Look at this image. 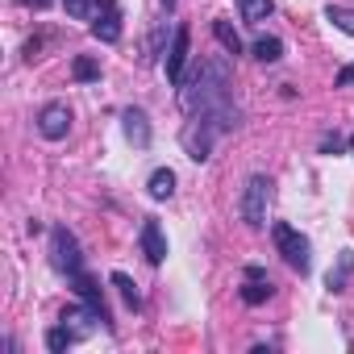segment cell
Listing matches in <instances>:
<instances>
[{
    "instance_id": "ac0fdd59",
    "label": "cell",
    "mask_w": 354,
    "mask_h": 354,
    "mask_svg": "<svg viewBox=\"0 0 354 354\" xmlns=\"http://www.w3.org/2000/svg\"><path fill=\"white\" fill-rule=\"evenodd\" d=\"M113 288H117V292L125 296V304H129V308H142V296H138V283H133V279H129L125 271H113Z\"/></svg>"
},
{
    "instance_id": "7402d4cb",
    "label": "cell",
    "mask_w": 354,
    "mask_h": 354,
    "mask_svg": "<svg viewBox=\"0 0 354 354\" xmlns=\"http://www.w3.org/2000/svg\"><path fill=\"white\" fill-rule=\"evenodd\" d=\"M63 9H67V17H75V21H84V17L92 13V0H63Z\"/></svg>"
},
{
    "instance_id": "603a6c76",
    "label": "cell",
    "mask_w": 354,
    "mask_h": 354,
    "mask_svg": "<svg viewBox=\"0 0 354 354\" xmlns=\"http://www.w3.org/2000/svg\"><path fill=\"white\" fill-rule=\"evenodd\" d=\"M162 9H175V0H162Z\"/></svg>"
},
{
    "instance_id": "52a82bcc",
    "label": "cell",
    "mask_w": 354,
    "mask_h": 354,
    "mask_svg": "<svg viewBox=\"0 0 354 354\" xmlns=\"http://www.w3.org/2000/svg\"><path fill=\"white\" fill-rule=\"evenodd\" d=\"M67 129H71V109L67 104H46L42 113H38V133L42 138H50V142H59V138H67Z\"/></svg>"
},
{
    "instance_id": "30bf717a",
    "label": "cell",
    "mask_w": 354,
    "mask_h": 354,
    "mask_svg": "<svg viewBox=\"0 0 354 354\" xmlns=\"http://www.w3.org/2000/svg\"><path fill=\"white\" fill-rule=\"evenodd\" d=\"M121 129H125V138H129L138 150L150 146V121H146L142 109H125V113H121Z\"/></svg>"
},
{
    "instance_id": "5b68a950",
    "label": "cell",
    "mask_w": 354,
    "mask_h": 354,
    "mask_svg": "<svg viewBox=\"0 0 354 354\" xmlns=\"http://www.w3.org/2000/svg\"><path fill=\"white\" fill-rule=\"evenodd\" d=\"M50 267H55L59 275H67V279L84 271L80 242H75V234H71L67 225H55V230H50Z\"/></svg>"
},
{
    "instance_id": "7a4b0ae2",
    "label": "cell",
    "mask_w": 354,
    "mask_h": 354,
    "mask_svg": "<svg viewBox=\"0 0 354 354\" xmlns=\"http://www.w3.org/2000/svg\"><path fill=\"white\" fill-rule=\"evenodd\" d=\"M238 117H242V113H238L230 100L217 104V109H201V113H192V121H188L184 133H180L188 158H192V162H205V158L213 154L217 138H225L230 129H238Z\"/></svg>"
},
{
    "instance_id": "d4e9b609",
    "label": "cell",
    "mask_w": 354,
    "mask_h": 354,
    "mask_svg": "<svg viewBox=\"0 0 354 354\" xmlns=\"http://www.w3.org/2000/svg\"><path fill=\"white\" fill-rule=\"evenodd\" d=\"M350 150H354V138H350Z\"/></svg>"
},
{
    "instance_id": "8992f818",
    "label": "cell",
    "mask_w": 354,
    "mask_h": 354,
    "mask_svg": "<svg viewBox=\"0 0 354 354\" xmlns=\"http://www.w3.org/2000/svg\"><path fill=\"white\" fill-rule=\"evenodd\" d=\"M188 26L180 21L171 30V46H167V55H162V71H167V80L171 84H184V63H188Z\"/></svg>"
},
{
    "instance_id": "ba28073f",
    "label": "cell",
    "mask_w": 354,
    "mask_h": 354,
    "mask_svg": "<svg viewBox=\"0 0 354 354\" xmlns=\"http://www.w3.org/2000/svg\"><path fill=\"white\" fill-rule=\"evenodd\" d=\"M92 34H96L100 42H117V38H121V9H117V0H96Z\"/></svg>"
},
{
    "instance_id": "9a60e30c",
    "label": "cell",
    "mask_w": 354,
    "mask_h": 354,
    "mask_svg": "<svg viewBox=\"0 0 354 354\" xmlns=\"http://www.w3.org/2000/svg\"><path fill=\"white\" fill-rule=\"evenodd\" d=\"M250 50H254L259 63H279V59H283V42H279V38H259Z\"/></svg>"
},
{
    "instance_id": "6da1fadb",
    "label": "cell",
    "mask_w": 354,
    "mask_h": 354,
    "mask_svg": "<svg viewBox=\"0 0 354 354\" xmlns=\"http://www.w3.org/2000/svg\"><path fill=\"white\" fill-rule=\"evenodd\" d=\"M234 88V67L230 59H205L184 84H180V104L184 113H201V109H217L230 100Z\"/></svg>"
},
{
    "instance_id": "2e32d148",
    "label": "cell",
    "mask_w": 354,
    "mask_h": 354,
    "mask_svg": "<svg viewBox=\"0 0 354 354\" xmlns=\"http://www.w3.org/2000/svg\"><path fill=\"white\" fill-rule=\"evenodd\" d=\"M75 337H80V333H75L71 325H55V329H46V346H50L55 354H63L67 346H75Z\"/></svg>"
},
{
    "instance_id": "4fadbf2b",
    "label": "cell",
    "mask_w": 354,
    "mask_h": 354,
    "mask_svg": "<svg viewBox=\"0 0 354 354\" xmlns=\"http://www.w3.org/2000/svg\"><path fill=\"white\" fill-rule=\"evenodd\" d=\"M146 192H150L154 201H171V192H175V171H171V167H158V171L150 175Z\"/></svg>"
},
{
    "instance_id": "7c38bea8",
    "label": "cell",
    "mask_w": 354,
    "mask_h": 354,
    "mask_svg": "<svg viewBox=\"0 0 354 354\" xmlns=\"http://www.w3.org/2000/svg\"><path fill=\"white\" fill-rule=\"evenodd\" d=\"M71 292L84 300V304H92L104 321H109V308H104V296H100V288H96V279L88 275V271H80V275H71Z\"/></svg>"
},
{
    "instance_id": "d6986e66",
    "label": "cell",
    "mask_w": 354,
    "mask_h": 354,
    "mask_svg": "<svg viewBox=\"0 0 354 354\" xmlns=\"http://www.w3.org/2000/svg\"><path fill=\"white\" fill-rule=\"evenodd\" d=\"M325 21H333L342 34L354 38V9H346V5H329V9H325Z\"/></svg>"
},
{
    "instance_id": "277c9868",
    "label": "cell",
    "mask_w": 354,
    "mask_h": 354,
    "mask_svg": "<svg viewBox=\"0 0 354 354\" xmlns=\"http://www.w3.org/2000/svg\"><path fill=\"white\" fill-rule=\"evenodd\" d=\"M267 205H271V180L267 175H250L246 188H242V201H238V213L250 230H263L267 225Z\"/></svg>"
},
{
    "instance_id": "5bb4252c",
    "label": "cell",
    "mask_w": 354,
    "mask_h": 354,
    "mask_svg": "<svg viewBox=\"0 0 354 354\" xmlns=\"http://www.w3.org/2000/svg\"><path fill=\"white\" fill-rule=\"evenodd\" d=\"M213 34H217V42L225 46V55H242V38H238V30H234L225 17H217V21H213Z\"/></svg>"
},
{
    "instance_id": "8fae6325",
    "label": "cell",
    "mask_w": 354,
    "mask_h": 354,
    "mask_svg": "<svg viewBox=\"0 0 354 354\" xmlns=\"http://www.w3.org/2000/svg\"><path fill=\"white\" fill-rule=\"evenodd\" d=\"M271 279H267V271L263 267H246V283H242V300L246 304H263V300H271Z\"/></svg>"
},
{
    "instance_id": "cb8c5ba5",
    "label": "cell",
    "mask_w": 354,
    "mask_h": 354,
    "mask_svg": "<svg viewBox=\"0 0 354 354\" xmlns=\"http://www.w3.org/2000/svg\"><path fill=\"white\" fill-rule=\"evenodd\" d=\"M26 5H46V0H26Z\"/></svg>"
},
{
    "instance_id": "3957f363",
    "label": "cell",
    "mask_w": 354,
    "mask_h": 354,
    "mask_svg": "<svg viewBox=\"0 0 354 354\" xmlns=\"http://www.w3.org/2000/svg\"><path fill=\"white\" fill-rule=\"evenodd\" d=\"M271 238H275V250L283 254V263H288L292 271L308 275V267H313V246H308V238H304L300 230H292L288 221H275V225H271Z\"/></svg>"
},
{
    "instance_id": "44dd1931",
    "label": "cell",
    "mask_w": 354,
    "mask_h": 354,
    "mask_svg": "<svg viewBox=\"0 0 354 354\" xmlns=\"http://www.w3.org/2000/svg\"><path fill=\"white\" fill-rule=\"evenodd\" d=\"M350 271H354V250H342V263H337V271H329V288H333V292H342Z\"/></svg>"
},
{
    "instance_id": "e0dca14e",
    "label": "cell",
    "mask_w": 354,
    "mask_h": 354,
    "mask_svg": "<svg viewBox=\"0 0 354 354\" xmlns=\"http://www.w3.org/2000/svg\"><path fill=\"white\" fill-rule=\"evenodd\" d=\"M238 5H242V17L250 21V26H259V21H267L271 17V0H238Z\"/></svg>"
},
{
    "instance_id": "9c48e42d",
    "label": "cell",
    "mask_w": 354,
    "mask_h": 354,
    "mask_svg": "<svg viewBox=\"0 0 354 354\" xmlns=\"http://www.w3.org/2000/svg\"><path fill=\"white\" fill-rule=\"evenodd\" d=\"M138 242H142V254H146L154 267L167 259V238H162V225H158L154 217H146V221H142V234H138Z\"/></svg>"
},
{
    "instance_id": "ffe728a7",
    "label": "cell",
    "mask_w": 354,
    "mask_h": 354,
    "mask_svg": "<svg viewBox=\"0 0 354 354\" xmlns=\"http://www.w3.org/2000/svg\"><path fill=\"white\" fill-rule=\"evenodd\" d=\"M71 71H75V80H80V84L100 80V63H96V59H88V55H80V59L71 63Z\"/></svg>"
}]
</instances>
